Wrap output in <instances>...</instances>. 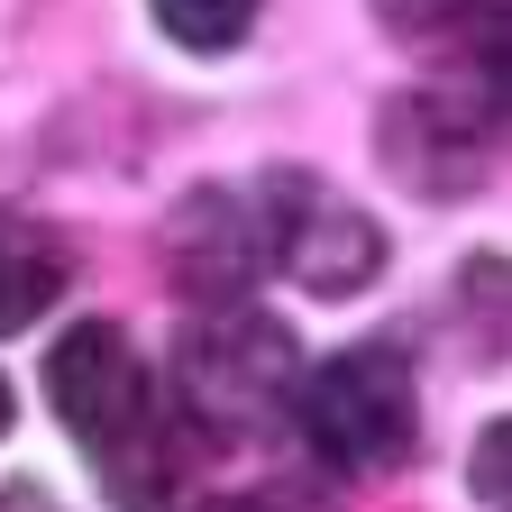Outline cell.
<instances>
[{
	"instance_id": "11",
	"label": "cell",
	"mask_w": 512,
	"mask_h": 512,
	"mask_svg": "<svg viewBox=\"0 0 512 512\" xmlns=\"http://www.w3.org/2000/svg\"><path fill=\"white\" fill-rule=\"evenodd\" d=\"M0 430H10V384H0Z\"/></svg>"
},
{
	"instance_id": "4",
	"label": "cell",
	"mask_w": 512,
	"mask_h": 512,
	"mask_svg": "<svg viewBox=\"0 0 512 512\" xmlns=\"http://www.w3.org/2000/svg\"><path fill=\"white\" fill-rule=\"evenodd\" d=\"M284 192L293 183H202L192 202L174 211L165 229V256H174V284L192 302H238L256 275L284 256Z\"/></svg>"
},
{
	"instance_id": "5",
	"label": "cell",
	"mask_w": 512,
	"mask_h": 512,
	"mask_svg": "<svg viewBox=\"0 0 512 512\" xmlns=\"http://www.w3.org/2000/svg\"><path fill=\"white\" fill-rule=\"evenodd\" d=\"M275 266L302 284V293H357V284H375V266H384V229L366 220V211H348V202H330V192H311V183H293L284 192V256Z\"/></svg>"
},
{
	"instance_id": "3",
	"label": "cell",
	"mask_w": 512,
	"mask_h": 512,
	"mask_svg": "<svg viewBox=\"0 0 512 512\" xmlns=\"http://www.w3.org/2000/svg\"><path fill=\"white\" fill-rule=\"evenodd\" d=\"M293 330L284 320H266V311H202L183 330V348H174V412L192 421V430H211V439H238V430H266L284 403H293Z\"/></svg>"
},
{
	"instance_id": "8",
	"label": "cell",
	"mask_w": 512,
	"mask_h": 512,
	"mask_svg": "<svg viewBox=\"0 0 512 512\" xmlns=\"http://www.w3.org/2000/svg\"><path fill=\"white\" fill-rule=\"evenodd\" d=\"M384 19L412 28V37H467V46H485V37L512 28V0H384Z\"/></svg>"
},
{
	"instance_id": "6",
	"label": "cell",
	"mask_w": 512,
	"mask_h": 512,
	"mask_svg": "<svg viewBox=\"0 0 512 512\" xmlns=\"http://www.w3.org/2000/svg\"><path fill=\"white\" fill-rule=\"evenodd\" d=\"M64 275H74V256H64L55 229L0 220V339H10V330H37V320L64 302Z\"/></svg>"
},
{
	"instance_id": "9",
	"label": "cell",
	"mask_w": 512,
	"mask_h": 512,
	"mask_svg": "<svg viewBox=\"0 0 512 512\" xmlns=\"http://www.w3.org/2000/svg\"><path fill=\"white\" fill-rule=\"evenodd\" d=\"M467 485H476L494 512H512V421H494V430L476 439V458H467Z\"/></svg>"
},
{
	"instance_id": "1",
	"label": "cell",
	"mask_w": 512,
	"mask_h": 512,
	"mask_svg": "<svg viewBox=\"0 0 512 512\" xmlns=\"http://www.w3.org/2000/svg\"><path fill=\"white\" fill-rule=\"evenodd\" d=\"M46 403L101 467V494L119 512H174L183 476V412L165 403L156 366L128 348L119 320H74L46 348Z\"/></svg>"
},
{
	"instance_id": "10",
	"label": "cell",
	"mask_w": 512,
	"mask_h": 512,
	"mask_svg": "<svg viewBox=\"0 0 512 512\" xmlns=\"http://www.w3.org/2000/svg\"><path fill=\"white\" fill-rule=\"evenodd\" d=\"M211 512H330V503H320L311 485H256V494H229Z\"/></svg>"
},
{
	"instance_id": "2",
	"label": "cell",
	"mask_w": 512,
	"mask_h": 512,
	"mask_svg": "<svg viewBox=\"0 0 512 512\" xmlns=\"http://www.w3.org/2000/svg\"><path fill=\"white\" fill-rule=\"evenodd\" d=\"M293 430L302 448L330 476H384V467H403L412 458V439H421V394H412V357L394 339H375V348H339L330 366H311L293 384Z\"/></svg>"
},
{
	"instance_id": "7",
	"label": "cell",
	"mask_w": 512,
	"mask_h": 512,
	"mask_svg": "<svg viewBox=\"0 0 512 512\" xmlns=\"http://www.w3.org/2000/svg\"><path fill=\"white\" fill-rule=\"evenodd\" d=\"M256 10H266V0H156V28L174 46H192V55H229L256 28Z\"/></svg>"
}]
</instances>
